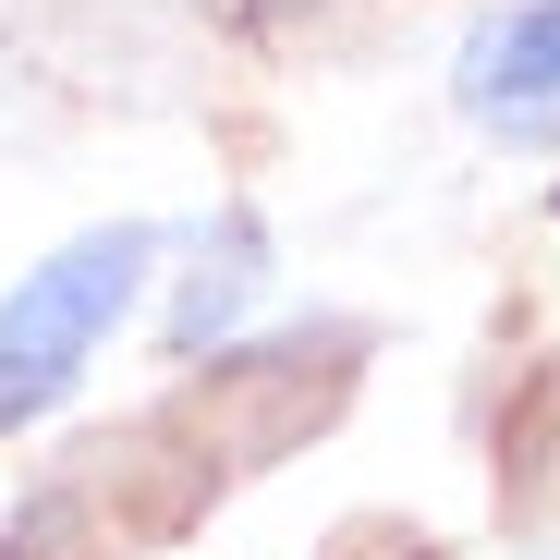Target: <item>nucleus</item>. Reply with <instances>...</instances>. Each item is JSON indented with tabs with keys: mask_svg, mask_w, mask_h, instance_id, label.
Here are the masks:
<instances>
[{
	"mask_svg": "<svg viewBox=\"0 0 560 560\" xmlns=\"http://www.w3.org/2000/svg\"><path fill=\"white\" fill-rule=\"evenodd\" d=\"M463 98L476 110H536L560 98V0H524V13L463 37Z\"/></svg>",
	"mask_w": 560,
	"mask_h": 560,
	"instance_id": "obj_2",
	"label": "nucleus"
},
{
	"mask_svg": "<svg viewBox=\"0 0 560 560\" xmlns=\"http://www.w3.org/2000/svg\"><path fill=\"white\" fill-rule=\"evenodd\" d=\"M147 232L122 220V232H85V244H61L37 280H13V305H0V439L13 427H37L49 402H73V378H85V353H98L122 317H135V293H147Z\"/></svg>",
	"mask_w": 560,
	"mask_h": 560,
	"instance_id": "obj_1",
	"label": "nucleus"
}]
</instances>
